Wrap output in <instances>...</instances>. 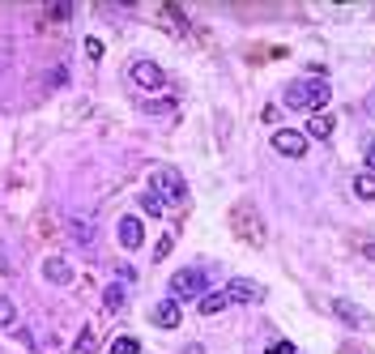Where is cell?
<instances>
[{
    "label": "cell",
    "instance_id": "obj_28",
    "mask_svg": "<svg viewBox=\"0 0 375 354\" xmlns=\"http://www.w3.org/2000/svg\"><path fill=\"white\" fill-rule=\"evenodd\" d=\"M0 273H5V265H0Z\"/></svg>",
    "mask_w": 375,
    "mask_h": 354
},
{
    "label": "cell",
    "instance_id": "obj_13",
    "mask_svg": "<svg viewBox=\"0 0 375 354\" xmlns=\"http://www.w3.org/2000/svg\"><path fill=\"white\" fill-rule=\"evenodd\" d=\"M354 196L358 200H375V171H358L354 175Z\"/></svg>",
    "mask_w": 375,
    "mask_h": 354
},
{
    "label": "cell",
    "instance_id": "obj_19",
    "mask_svg": "<svg viewBox=\"0 0 375 354\" xmlns=\"http://www.w3.org/2000/svg\"><path fill=\"white\" fill-rule=\"evenodd\" d=\"M18 320V308H13V299H0V329H9Z\"/></svg>",
    "mask_w": 375,
    "mask_h": 354
},
{
    "label": "cell",
    "instance_id": "obj_3",
    "mask_svg": "<svg viewBox=\"0 0 375 354\" xmlns=\"http://www.w3.org/2000/svg\"><path fill=\"white\" fill-rule=\"evenodd\" d=\"M149 192H154L158 200H171V205L188 200V184H184V175H179L175 167H158V171L149 175Z\"/></svg>",
    "mask_w": 375,
    "mask_h": 354
},
{
    "label": "cell",
    "instance_id": "obj_16",
    "mask_svg": "<svg viewBox=\"0 0 375 354\" xmlns=\"http://www.w3.org/2000/svg\"><path fill=\"white\" fill-rule=\"evenodd\" d=\"M137 350H141V341H137V337H128V333H120L111 346H107V354H137Z\"/></svg>",
    "mask_w": 375,
    "mask_h": 354
},
{
    "label": "cell",
    "instance_id": "obj_17",
    "mask_svg": "<svg viewBox=\"0 0 375 354\" xmlns=\"http://www.w3.org/2000/svg\"><path fill=\"white\" fill-rule=\"evenodd\" d=\"M43 18H47V22H69V18H73V5H69V0H56V5L43 9Z\"/></svg>",
    "mask_w": 375,
    "mask_h": 354
},
{
    "label": "cell",
    "instance_id": "obj_12",
    "mask_svg": "<svg viewBox=\"0 0 375 354\" xmlns=\"http://www.w3.org/2000/svg\"><path fill=\"white\" fill-rule=\"evenodd\" d=\"M333 128H337V120H333V116L325 111V116H311V120H307V132H303V137H315V141H329V137H333Z\"/></svg>",
    "mask_w": 375,
    "mask_h": 354
},
{
    "label": "cell",
    "instance_id": "obj_18",
    "mask_svg": "<svg viewBox=\"0 0 375 354\" xmlns=\"http://www.w3.org/2000/svg\"><path fill=\"white\" fill-rule=\"evenodd\" d=\"M34 235H39V239L60 235V231H56V218H51V214H39V218H34Z\"/></svg>",
    "mask_w": 375,
    "mask_h": 354
},
{
    "label": "cell",
    "instance_id": "obj_20",
    "mask_svg": "<svg viewBox=\"0 0 375 354\" xmlns=\"http://www.w3.org/2000/svg\"><path fill=\"white\" fill-rule=\"evenodd\" d=\"M73 239H77V243L86 247V243L94 239V231H90V222H73Z\"/></svg>",
    "mask_w": 375,
    "mask_h": 354
},
{
    "label": "cell",
    "instance_id": "obj_4",
    "mask_svg": "<svg viewBox=\"0 0 375 354\" xmlns=\"http://www.w3.org/2000/svg\"><path fill=\"white\" fill-rule=\"evenodd\" d=\"M128 77H132V86H137V90H145V94H154V90H163V86H167V73L158 69L154 60H132Z\"/></svg>",
    "mask_w": 375,
    "mask_h": 354
},
{
    "label": "cell",
    "instance_id": "obj_11",
    "mask_svg": "<svg viewBox=\"0 0 375 354\" xmlns=\"http://www.w3.org/2000/svg\"><path fill=\"white\" fill-rule=\"evenodd\" d=\"M179 303L175 299H163V303H158V308H154V325L158 329H179Z\"/></svg>",
    "mask_w": 375,
    "mask_h": 354
},
{
    "label": "cell",
    "instance_id": "obj_25",
    "mask_svg": "<svg viewBox=\"0 0 375 354\" xmlns=\"http://www.w3.org/2000/svg\"><path fill=\"white\" fill-rule=\"evenodd\" d=\"M269 354H294V346H290V341H273Z\"/></svg>",
    "mask_w": 375,
    "mask_h": 354
},
{
    "label": "cell",
    "instance_id": "obj_21",
    "mask_svg": "<svg viewBox=\"0 0 375 354\" xmlns=\"http://www.w3.org/2000/svg\"><path fill=\"white\" fill-rule=\"evenodd\" d=\"M94 341H98V337H94V329H86V333L77 337V346H73V350H77V354H90V350H94Z\"/></svg>",
    "mask_w": 375,
    "mask_h": 354
},
{
    "label": "cell",
    "instance_id": "obj_5",
    "mask_svg": "<svg viewBox=\"0 0 375 354\" xmlns=\"http://www.w3.org/2000/svg\"><path fill=\"white\" fill-rule=\"evenodd\" d=\"M205 294V273L200 269H179L175 278H171V299L179 303V299H200Z\"/></svg>",
    "mask_w": 375,
    "mask_h": 354
},
{
    "label": "cell",
    "instance_id": "obj_24",
    "mask_svg": "<svg viewBox=\"0 0 375 354\" xmlns=\"http://www.w3.org/2000/svg\"><path fill=\"white\" fill-rule=\"evenodd\" d=\"M86 56H90V60L102 56V43H98V39H86Z\"/></svg>",
    "mask_w": 375,
    "mask_h": 354
},
{
    "label": "cell",
    "instance_id": "obj_7",
    "mask_svg": "<svg viewBox=\"0 0 375 354\" xmlns=\"http://www.w3.org/2000/svg\"><path fill=\"white\" fill-rule=\"evenodd\" d=\"M273 149H278V154H286V158H303L307 154V137L294 132V128H278L273 132Z\"/></svg>",
    "mask_w": 375,
    "mask_h": 354
},
{
    "label": "cell",
    "instance_id": "obj_26",
    "mask_svg": "<svg viewBox=\"0 0 375 354\" xmlns=\"http://www.w3.org/2000/svg\"><path fill=\"white\" fill-rule=\"evenodd\" d=\"M358 252H362V257H367V261H375V243H362Z\"/></svg>",
    "mask_w": 375,
    "mask_h": 354
},
{
    "label": "cell",
    "instance_id": "obj_6",
    "mask_svg": "<svg viewBox=\"0 0 375 354\" xmlns=\"http://www.w3.org/2000/svg\"><path fill=\"white\" fill-rule=\"evenodd\" d=\"M222 294H226V303H256V299H264V286L252 278H235L222 286Z\"/></svg>",
    "mask_w": 375,
    "mask_h": 354
},
{
    "label": "cell",
    "instance_id": "obj_10",
    "mask_svg": "<svg viewBox=\"0 0 375 354\" xmlns=\"http://www.w3.org/2000/svg\"><path fill=\"white\" fill-rule=\"evenodd\" d=\"M120 243H124L128 252L145 243V226H141V218H132V214H128V218H120Z\"/></svg>",
    "mask_w": 375,
    "mask_h": 354
},
{
    "label": "cell",
    "instance_id": "obj_23",
    "mask_svg": "<svg viewBox=\"0 0 375 354\" xmlns=\"http://www.w3.org/2000/svg\"><path fill=\"white\" fill-rule=\"evenodd\" d=\"M175 247V231H167V239L158 243V252H154V261H167V252Z\"/></svg>",
    "mask_w": 375,
    "mask_h": 354
},
{
    "label": "cell",
    "instance_id": "obj_2",
    "mask_svg": "<svg viewBox=\"0 0 375 354\" xmlns=\"http://www.w3.org/2000/svg\"><path fill=\"white\" fill-rule=\"evenodd\" d=\"M226 226H231V231H235V239H239V243H247V247H260V243H264V218L256 214L252 200H239V205H231Z\"/></svg>",
    "mask_w": 375,
    "mask_h": 354
},
{
    "label": "cell",
    "instance_id": "obj_9",
    "mask_svg": "<svg viewBox=\"0 0 375 354\" xmlns=\"http://www.w3.org/2000/svg\"><path fill=\"white\" fill-rule=\"evenodd\" d=\"M333 312H337L350 329H367V325H371V316L358 308V303H350V299H333Z\"/></svg>",
    "mask_w": 375,
    "mask_h": 354
},
{
    "label": "cell",
    "instance_id": "obj_22",
    "mask_svg": "<svg viewBox=\"0 0 375 354\" xmlns=\"http://www.w3.org/2000/svg\"><path fill=\"white\" fill-rule=\"evenodd\" d=\"M141 210H145V214H154V218H158V214H163V200H158V196H154V192H149V196H141Z\"/></svg>",
    "mask_w": 375,
    "mask_h": 354
},
{
    "label": "cell",
    "instance_id": "obj_8",
    "mask_svg": "<svg viewBox=\"0 0 375 354\" xmlns=\"http://www.w3.org/2000/svg\"><path fill=\"white\" fill-rule=\"evenodd\" d=\"M43 278H47L51 286H69L77 273H73V265H69L64 257H47V261H43Z\"/></svg>",
    "mask_w": 375,
    "mask_h": 354
},
{
    "label": "cell",
    "instance_id": "obj_15",
    "mask_svg": "<svg viewBox=\"0 0 375 354\" xmlns=\"http://www.w3.org/2000/svg\"><path fill=\"white\" fill-rule=\"evenodd\" d=\"M222 308H226V294H222V290H209V294H200V312H205V316H218Z\"/></svg>",
    "mask_w": 375,
    "mask_h": 354
},
{
    "label": "cell",
    "instance_id": "obj_1",
    "mask_svg": "<svg viewBox=\"0 0 375 354\" xmlns=\"http://www.w3.org/2000/svg\"><path fill=\"white\" fill-rule=\"evenodd\" d=\"M282 103H286L290 111H315V116H320V107L329 103V81H325V77H299V81L286 86Z\"/></svg>",
    "mask_w": 375,
    "mask_h": 354
},
{
    "label": "cell",
    "instance_id": "obj_14",
    "mask_svg": "<svg viewBox=\"0 0 375 354\" xmlns=\"http://www.w3.org/2000/svg\"><path fill=\"white\" fill-rule=\"evenodd\" d=\"M124 303H128V294H124V286H120V282L102 290V308H107V312H120Z\"/></svg>",
    "mask_w": 375,
    "mask_h": 354
},
{
    "label": "cell",
    "instance_id": "obj_27",
    "mask_svg": "<svg viewBox=\"0 0 375 354\" xmlns=\"http://www.w3.org/2000/svg\"><path fill=\"white\" fill-rule=\"evenodd\" d=\"M367 171H375V145L367 149Z\"/></svg>",
    "mask_w": 375,
    "mask_h": 354
}]
</instances>
